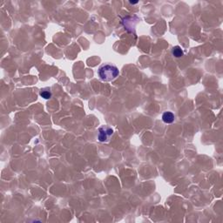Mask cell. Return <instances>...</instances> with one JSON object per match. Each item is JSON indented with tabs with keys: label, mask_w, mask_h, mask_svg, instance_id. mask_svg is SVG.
<instances>
[{
	"label": "cell",
	"mask_w": 223,
	"mask_h": 223,
	"mask_svg": "<svg viewBox=\"0 0 223 223\" xmlns=\"http://www.w3.org/2000/svg\"><path fill=\"white\" fill-rule=\"evenodd\" d=\"M119 69L112 65H104L98 69V74L100 80L105 82H110L114 80L119 76Z\"/></svg>",
	"instance_id": "1"
},
{
	"label": "cell",
	"mask_w": 223,
	"mask_h": 223,
	"mask_svg": "<svg viewBox=\"0 0 223 223\" xmlns=\"http://www.w3.org/2000/svg\"><path fill=\"white\" fill-rule=\"evenodd\" d=\"M113 133V130L108 126H102L98 129V139L100 142H108L111 136Z\"/></svg>",
	"instance_id": "2"
},
{
	"label": "cell",
	"mask_w": 223,
	"mask_h": 223,
	"mask_svg": "<svg viewBox=\"0 0 223 223\" xmlns=\"http://www.w3.org/2000/svg\"><path fill=\"white\" fill-rule=\"evenodd\" d=\"M162 120L166 124H171L174 120V115L171 112H165L162 115Z\"/></svg>",
	"instance_id": "3"
},
{
	"label": "cell",
	"mask_w": 223,
	"mask_h": 223,
	"mask_svg": "<svg viewBox=\"0 0 223 223\" xmlns=\"http://www.w3.org/2000/svg\"><path fill=\"white\" fill-rule=\"evenodd\" d=\"M172 53L175 58H181L184 55V52L180 46H174L172 50Z\"/></svg>",
	"instance_id": "4"
},
{
	"label": "cell",
	"mask_w": 223,
	"mask_h": 223,
	"mask_svg": "<svg viewBox=\"0 0 223 223\" xmlns=\"http://www.w3.org/2000/svg\"><path fill=\"white\" fill-rule=\"evenodd\" d=\"M40 96L42 98H46V99H48V98H50L52 97V93H51L50 91L43 90V91L40 92Z\"/></svg>",
	"instance_id": "5"
},
{
	"label": "cell",
	"mask_w": 223,
	"mask_h": 223,
	"mask_svg": "<svg viewBox=\"0 0 223 223\" xmlns=\"http://www.w3.org/2000/svg\"><path fill=\"white\" fill-rule=\"evenodd\" d=\"M130 3H131V4H137L138 2H132V1H131Z\"/></svg>",
	"instance_id": "6"
}]
</instances>
